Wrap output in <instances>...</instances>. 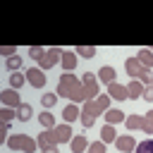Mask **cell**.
Listing matches in <instances>:
<instances>
[{
	"label": "cell",
	"mask_w": 153,
	"mask_h": 153,
	"mask_svg": "<svg viewBox=\"0 0 153 153\" xmlns=\"http://www.w3.org/2000/svg\"><path fill=\"white\" fill-rule=\"evenodd\" d=\"M62 55H65L62 48H48L45 55H43V60L38 62V67H41V69H50V67H55L57 62H62Z\"/></svg>",
	"instance_id": "obj_5"
},
{
	"label": "cell",
	"mask_w": 153,
	"mask_h": 153,
	"mask_svg": "<svg viewBox=\"0 0 153 153\" xmlns=\"http://www.w3.org/2000/svg\"><path fill=\"white\" fill-rule=\"evenodd\" d=\"M24 81H26V74H19V72H14L12 76H10V88H22L24 86Z\"/></svg>",
	"instance_id": "obj_22"
},
{
	"label": "cell",
	"mask_w": 153,
	"mask_h": 153,
	"mask_svg": "<svg viewBox=\"0 0 153 153\" xmlns=\"http://www.w3.org/2000/svg\"><path fill=\"white\" fill-rule=\"evenodd\" d=\"M29 55H31L36 62H41L43 55H45V48H41V45H31V48H29Z\"/></svg>",
	"instance_id": "obj_26"
},
{
	"label": "cell",
	"mask_w": 153,
	"mask_h": 153,
	"mask_svg": "<svg viewBox=\"0 0 153 153\" xmlns=\"http://www.w3.org/2000/svg\"><path fill=\"white\" fill-rule=\"evenodd\" d=\"M81 84H84L86 98H88V100H93V98L98 96V88H100V81L96 79V74H93V72H86V74L81 76Z\"/></svg>",
	"instance_id": "obj_6"
},
{
	"label": "cell",
	"mask_w": 153,
	"mask_h": 153,
	"mask_svg": "<svg viewBox=\"0 0 153 153\" xmlns=\"http://www.w3.org/2000/svg\"><path fill=\"white\" fill-rule=\"evenodd\" d=\"M0 55H2V57H14V55H19V50H17L14 45H2V48H0Z\"/></svg>",
	"instance_id": "obj_28"
},
{
	"label": "cell",
	"mask_w": 153,
	"mask_h": 153,
	"mask_svg": "<svg viewBox=\"0 0 153 153\" xmlns=\"http://www.w3.org/2000/svg\"><path fill=\"white\" fill-rule=\"evenodd\" d=\"M108 110H110V96H98L96 100H86L81 108V124L91 127L96 122V117H100Z\"/></svg>",
	"instance_id": "obj_2"
},
{
	"label": "cell",
	"mask_w": 153,
	"mask_h": 153,
	"mask_svg": "<svg viewBox=\"0 0 153 153\" xmlns=\"http://www.w3.org/2000/svg\"><path fill=\"white\" fill-rule=\"evenodd\" d=\"M136 60H139V65H141V67L151 69V67H153V50H148V48H141V50L136 53Z\"/></svg>",
	"instance_id": "obj_13"
},
{
	"label": "cell",
	"mask_w": 153,
	"mask_h": 153,
	"mask_svg": "<svg viewBox=\"0 0 153 153\" xmlns=\"http://www.w3.org/2000/svg\"><path fill=\"white\" fill-rule=\"evenodd\" d=\"M7 146H10L12 151H22V153H33V151L38 148L36 139L24 136V134H14V136H10V139H7Z\"/></svg>",
	"instance_id": "obj_4"
},
{
	"label": "cell",
	"mask_w": 153,
	"mask_h": 153,
	"mask_svg": "<svg viewBox=\"0 0 153 153\" xmlns=\"http://www.w3.org/2000/svg\"><path fill=\"white\" fill-rule=\"evenodd\" d=\"M31 115H33V108H31L29 103H22V105L17 108V120H19V122H29Z\"/></svg>",
	"instance_id": "obj_17"
},
{
	"label": "cell",
	"mask_w": 153,
	"mask_h": 153,
	"mask_svg": "<svg viewBox=\"0 0 153 153\" xmlns=\"http://www.w3.org/2000/svg\"><path fill=\"white\" fill-rule=\"evenodd\" d=\"M108 96H110V98H115V100H127V98H129L127 86H122V84H117V81L108 84Z\"/></svg>",
	"instance_id": "obj_9"
},
{
	"label": "cell",
	"mask_w": 153,
	"mask_h": 153,
	"mask_svg": "<svg viewBox=\"0 0 153 153\" xmlns=\"http://www.w3.org/2000/svg\"><path fill=\"white\" fill-rule=\"evenodd\" d=\"M79 115H81V110L76 108V103H69V105L62 110V117H65V122H74Z\"/></svg>",
	"instance_id": "obj_18"
},
{
	"label": "cell",
	"mask_w": 153,
	"mask_h": 153,
	"mask_svg": "<svg viewBox=\"0 0 153 153\" xmlns=\"http://www.w3.org/2000/svg\"><path fill=\"white\" fill-rule=\"evenodd\" d=\"M124 124L134 131V129H141V131H146V134H153V127L148 124V120H146V115H129L127 120H124Z\"/></svg>",
	"instance_id": "obj_7"
},
{
	"label": "cell",
	"mask_w": 153,
	"mask_h": 153,
	"mask_svg": "<svg viewBox=\"0 0 153 153\" xmlns=\"http://www.w3.org/2000/svg\"><path fill=\"white\" fill-rule=\"evenodd\" d=\"M151 50H153V48H151Z\"/></svg>",
	"instance_id": "obj_35"
},
{
	"label": "cell",
	"mask_w": 153,
	"mask_h": 153,
	"mask_svg": "<svg viewBox=\"0 0 153 153\" xmlns=\"http://www.w3.org/2000/svg\"><path fill=\"white\" fill-rule=\"evenodd\" d=\"M143 100H148V103H153V84H148L146 88H143V96H141Z\"/></svg>",
	"instance_id": "obj_31"
},
{
	"label": "cell",
	"mask_w": 153,
	"mask_h": 153,
	"mask_svg": "<svg viewBox=\"0 0 153 153\" xmlns=\"http://www.w3.org/2000/svg\"><path fill=\"white\" fill-rule=\"evenodd\" d=\"M115 134H117V131H115V124H105V127L100 129V141H103V143H110V141L117 139Z\"/></svg>",
	"instance_id": "obj_20"
},
{
	"label": "cell",
	"mask_w": 153,
	"mask_h": 153,
	"mask_svg": "<svg viewBox=\"0 0 153 153\" xmlns=\"http://www.w3.org/2000/svg\"><path fill=\"white\" fill-rule=\"evenodd\" d=\"M24 74H26V81H29L33 88H43V86H45V72H43L41 67H29Z\"/></svg>",
	"instance_id": "obj_8"
},
{
	"label": "cell",
	"mask_w": 153,
	"mask_h": 153,
	"mask_svg": "<svg viewBox=\"0 0 153 153\" xmlns=\"http://www.w3.org/2000/svg\"><path fill=\"white\" fill-rule=\"evenodd\" d=\"M76 60H79L76 53H67V50H65V55H62V69H65V72H72V69L76 67Z\"/></svg>",
	"instance_id": "obj_16"
},
{
	"label": "cell",
	"mask_w": 153,
	"mask_h": 153,
	"mask_svg": "<svg viewBox=\"0 0 153 153\" xmlns=\"http://www.w3.org/2000/svg\"><path fill=\"white\" fill-rule=\"evenodd\" d=\"M57 98H60L57 93H45V96L41 98V103H43V108H53V105L57 103Z\"/></svg>",
	"instance_id": "obj_27"
},
{
	"label": "cell",
	"mask_w": 153,
	"mask_h": 153,
	"mask_svg": "<svg viewBox=\"0 0 153 153\" xmlns=\"http://www.w3.org/2000/svg\"><path fill=\"white\" fill-rule=\"evenodd\" d=\"M69 146H72V153H84V151L88 148V141H86L84 134H79V136H74V139L69 141Z\"/></svg>",
	"instance_id": "obj_15"
},
{
	"label": "cell",
	"mask_w": 153,
	"mask_h": 153,
	"mask_svg": "<svg viewBox=\"0 0 153 153\" xmlns=\"http://www.w3.org/2000/svg\"><path fill=\"white\" fill-rule=\"evenodd\" d=\"M103 117L108 120V124H120V122H124V120H127L122 110H108V112H105Z\"/></svg>",
	"instance_id": "obj_19"
},
{
	"label": "cell",
	"mask_w": 153,
	"mask_h": 153,
	"mask_svg": "<svg viewBox=\"0 0 153 153\" xmlns=\"http://www.w3.org/2000/svg\"><path fill=\"white\" fill-rule=\"evenodd\" d=\"M22 65H24V57H19V55H14V57H7V60H5V67H7L10 72H19V69H22Z\"/></svg>",
	"instance_id": "obj_21"
},
{
	"label": "cell",
	"mask_w": 153,
	"mask_h": 153,
	"mask_svg": "<svg viewBox=\"0 0 153 153\" xmlns=\"http://www.w3.org/2000/svg\"><path fill=\"white\" fill-rule=\"evenodd\" d=\"M86 151H88V153H105V143H103V141H93V143H88Z\"/></svg>",
	"instance_id": "obj_30"
},
{
	"label": "cell",
	"mask_w": 153,
	"mask_h": 153,
	"mask_svg": "<svg viewBox=\"0 0 153 153\" xmlns=\"http://www.w3.org/2000/svg\"><path fill=\"white\" fill-rule=\"evenodd\" d=\"M7 131H10V122H2V127H0V134H2V136H5V134H7Z\"/></svg>",
	"instance_id": "obj_32"
},
{
	"label": "cell",
	"mask_w": 153,
	"mask_h": 153,
	"mask_svg": "<svg viewBox=\"0 0 153 153\" xmlns=\"http://www.w3.org/2000/svg\"><path fill=\"white\" fill-rule=\"evenodd\" d=\"M115 76H117V72H115V67H100L98 69V81H103V84H112L115 81Z\"/></svg>",
	"instance_id": "obj_14"
},
{
	"label": "cell",
	"mask_w": 153,
	"mask_h": 153,
	"mask_svg": "<svg viewBox=\"0 0 153 153\" xmlns=\"http://www.w3.org/2000/svg\"><path fill=\"white\" fill-rule=\"evenodd\" d=\"M134 153H153V139H146V141H141V143H136V148H134Z\"/></svg>",
	"instance_id": "obj_24"
},
{
	"label": "cell",
	"mask_w": 153,
	"mask_h": 153,
	"mask_svg": "<svg viewBox=\"0 0 153 153\" xmlns=\"http://www.w3.org/2000/svg\"><path fill=\"white\" fill-rule=\"evenodd\" d=\"M143 88H146V86H143L141 81H136V79H131V81L127 84V93H129V98H131V100L141 98V96H143Z\"/></svg>",
	"instance_id": "obj_12"
},
{
	"label": "cell",
	"mask_w": 153,
	"mask_h": 153,
	"mask_svg": "<svg viewBox=\"0 0 153 153\" xmlns=\"http://www.w3.org/2000/svg\"><path fill=\"white\" fill-rule=\"evenodd\" d=\"M115 146H117L122 153H134V148H136L134 136H117V139H115Z\"/></svg>",
	"instance_id": "obj_11"
},
{
	"label": "cell",
	"mask_w": 153,
	"mask_h": 153,
	"mask_svg": "<svg viewBox=\"0 0 153 153\" xmlns=\"http://www.w3.org/2000/svg\"><path fill=\"white\" fill-rule=\"evenodd\" d=\"M0 98H2L5 108H19V105H22V100H19V93H17L14 88H5V91L0 93Z\"/></svg>",
	"instance_id": "obj_10"
},
{
	"label": "cell",
	"mask_w": 153,
	"mask_h": 153,
	"mask_svg": "<svg viewBox=\"0 0 153 153\" xmlns=\"http://www.w3.org/2000/svg\"><path fill=\"white\" fill-rule=\"evenodd\" d=\"M146 120H148V124L153 127V110H151V112H146Z\"/></svg>",
	"instance_id": "obj_33"
},
{
	"label": "cell",
	"mask_w": 153,
	"mask_h": 153,
	"mask_svg": "<svg viewBox=\"0 0 153 153\" xmlns=\"http://www.w3.org/2000/svg\"><path fill=\"white\" fill-rule=\"evenodd\" d=\"M57 96L60 98H69L72 103H86L88 100L86 91H84V84L76 76H72L69 72H65L60 76V81H57Z\"/></svg>",
	"instance_id": "obj_1"
},
{
	"label": "cell",
	"mask_w": 153,
	"mask_h": 153,
	"mask_svg": "<svg viewBox=\"0 0 153 153\" xmlns=\"http://www.w3.org/2000/svg\"><path fill=\"white\" fill-rule=\"evenodd\" d=\"M43 153H60V151H57V146H53V148H48V151H43Z\"/></svg>",
	"instance_id": "obj_34"
},
{
	"label": "cell",
	"mask_w": 153,
	"mask_h": 153,
	"mask_svg": "<svg viewBox=\"0 0 153 153\" xmlns=\"http://www.w3.org/2000/svg\"><path fill=\"white\" fill-rule=\"evenodd\" d=\"M124 69H127V74H129L131 79H136V81H141L143 86H148V84H153V79H151V69H146V67H141L136 57H127V62H124Z\"/></svg>",
	"instance_id": "obj_3"
},
{
	"label": "cell",
	"mask_w": 153,
	"mask_h": 153,
	"mask_svg": "<svg viewBox=\"0 0 153 153\" xmlns=\"http://www.w3.org/2000/svg\"><path fill=\"white\" fill-rule=\"evenodd\" d=\"M38 122H41L45 129H53V127H55V117H53L50 112H41V115H38Z\"/></svg>",
	"instance_id": "obj_23"
},
{
	"label": "cell",
	"mask_w": 153,
	"mask_h": 153,
	"mask_svg": "<svg viewBox=\"0 0 153 153\" xmlns=\"http://www.w3.org/2000/svg\"><path fill=\"white\" fill-rule=\"evenodd\" d=\"M0 117H2V122H12V120L17 117V112H14L12 108H2V110H0Z\"/></svg>",
	"instance_id": "obj_29"
},
{
	"label": "cell",
	"mask_w": 153,
	"mask_h": 153,
	"mask_svg": "<svg viewBox=\"0 0 153 153\" xmlns=\"http://www.w3.org/2000/svg\"><path fill=\"white\" fill-rule=\"evenodd\" d=\"M76 55L79 57H96V48H91V45H76Z\"/></svg>",
	"instance_id": "obj_25"
}]
</instances>
